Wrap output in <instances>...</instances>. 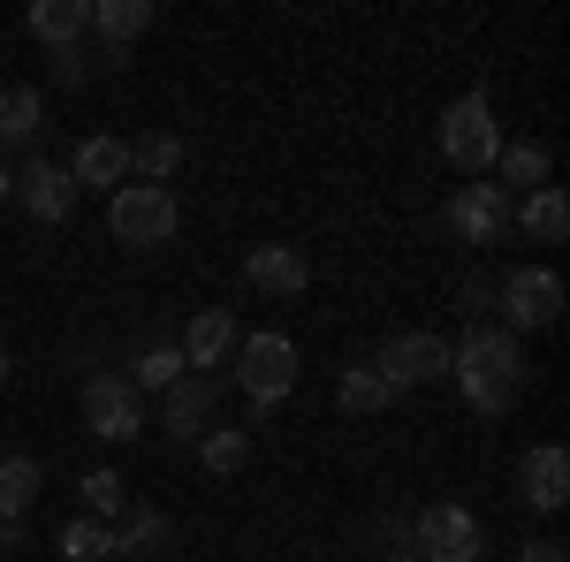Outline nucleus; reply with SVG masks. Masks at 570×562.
Returning <instances> with one entry per match:
<instances>
[{"label":"nucleus","instance_id":"f257e3e1","mask_svg":"<svg viewBox=\"0 0 570 562\" xmlns=\"http://www.w3.org/2000/svg\"><path fill=\"white\" fill-rule=\"evenodd\" d=\"M176 190L168 183H122L115 198H107V228H115V244H130V252H153V244H168L176 236Z\"/></svg>","mask_w":570,"mask_h":562},{"label":"nucleus","instance_id":"f03ea898","mask_svg":"<svg viewBox=\"0 0 570 562\" xmlns=\"http://www.w3.org/2000/svg\"><path fill=\"white\" fill-rule=\"evenodd\" d=\"M494 152H502V122H494V107H487V91H464L449 115H441V160L456 175H472L480 183L494 168Z\"/></svg>","mask_w":570,"mask_h":562},{"label":"nucleus","instance_id":"7ed1b4c3","mask_svg":"<svg viewBox=\"0 0 570 562\" xmlns=\"http://www.w3.org/2000/svg\"><path fill=\"white\" fill-rule=\"evenodd\" d=\"M449 373H456V381H494V388H525V349H518L510 327L472 319L464 343H449Z\"/></svg>","mask_w":570,"mask_h":562},{"label":"nucleus","instance_id":"20e7f679","mask_svg":"<svg viewBox=\"0 0 570 562\" xmlns=\"http://www.w3.org/2000/svg\"><path fill=\"white\" fill-rule=\"evenodd\" d=\"M236 388L252 395V411H274L282 395L297 388V343L289 335H244L236 343Z\"/></svg>","mask_w":570,"mask_h":562},{"label":"nucleus","instance_id":"39448f33","mask_svg":"<svg viewBox=\"0 0 570 562\" xmlns=\"http://www.w3.org/2000/svg\"><path fill=\"white\" fill-rule=\"evenodd\" d=\"M494 304H502V327H510V335H532V327H556L563 282H556L548 266H518V274L494 282Z\"/></svg>","mask_w":570,"mask_h":562},{"label":"nucleus","instance_id":"423d86ee","mask_svg":"<svg viewBox=\"0 0 570 562\" xmlns=\"http://www.w3.org/2000/svg\"><path fill=\"white\" fill-rule=\"evenodd\" d=\"M449 228L487 252V244H502V236L518 228V198H510L502 183H464V190L449 198Z\"/></svg>","mask_w":570,"mask_h":562},{"label":"nucleus","instance_id":"0eeeda50","mask_svg":"<svg viewBox=\"0 0 570 562\" xmlns=\"http://www.w3.org/2000/svg\"><path fill=\"white\" fill-rule=\"evenodd\" d=\"M85 426L99 441H137L145 433V395L130 388V373H91L85 381Z\"/></svg>","mask_w":570,"mask_h":562},{"label":"nucleus","instance_id":"6e6552de","mask_svg":"<svg viewBox=\"0 0 570 562\" xmlns=\"http://www.w3.org/2000/svg\"><path fill=\"white\" fill-rule=\"evenodd\" d=\"M411 540H419V562H480V517L472 510H456V502H434L426 517L411 524Z\"/></svg>","mask_w":570,"mask_h":562},{"label":"nucleus","instance_id":"1a4fd4ad","mask_svg":"<svg viewBox=\"0 0 570 562\" xmlns=\"http://www.w3.org/2000/svg\"><path fill=\"white\" fill-rule=\"evenodd\" d=\"M373 365H381L389 388H426V381H449V343L426 335V327H411V335H395Z\"/></svg>","mask_w":570,"mask_h":562},{"label":"nucleus","instance_id":"9d476101","mask_svg":"<svg viewBox=\"0 0 570 562\" xmlns=\"http://www.w3.org/2000/svg\"><path fill=\"white\" fill-rule=\"evenodd\" d=\"M220 418V381L214 373H183L176 388L160 395V426L176 433V441H206Z\"/></svg>","mask_w":570,"mask_h":562},{"label":"nucleus","instance_id":"9b49d317","mask_svg":"<svg viewBox=\"0 0 570 562\" xmlns=\"http://www.w3.org/2000/svg\"><path fill=\"white\" fill-rule=\"evenodd\" d=\"M236 343H244L236 312H228V304H206V312L183 327V365H190V373H214V365L236 357Z\"/></svg>","mask_w":570,"mask_h":562},{"label":"nucleus","instance_id":"f8f14e48","mask_svg":"<svg viewBox=\"0 0 570 562\" xmlns=\"http://www.w3.org/2000/svg\"><path fill=\"white\" fill-rule=\"evenodd\" d=\"M16 198H23V214L46 220V228L77 214V183H69V168H53V160H31V168L16 175Z\"/></svg>","mask_w":570,"mask_h":562},{"label":"nucleus","instance_id":"ddd939ff","mask_svg":"<svg viewBox=\"0 0 570 562\" xmlns=\"http://www.w3.org/2000/svg\"><path fill=\"white\" fill-rule=\"evenodd\" d=\"M518 494H525L532 510H563L570 502V456L548 441V448H525V464H518Z\"/></svg>","mask_w":570,"mask_h":562},{"label":"nucleus","instance_id":"4468645a","mask_svg":"<svg viewBox=\"0 0 570 562\" xmlns=\"http://www.w3.org/2000/svg\"><path fill=\"white\" fill-rule=\"evenodd\" d=\"M69 183L77 190H122L130 183V145L122 137H85L77 160H69Z\"/></svg>","mask_w":570,"mask_h":562},{"label":"nucleus","instance_id":"2eb2a0df","mask_svg":"<svg viewBox=\"0 0 570 562\" xmlns=\"http://www.w3.org/2000/svg\"><path fill=\"white\" fill-rule=\"evenodd\" d=\"M244 282H252L259 297H297L312 282V266H305V252H289V244H259V252L244 259Z\"/></svg>","mask_w":570,"mask_h":562},{"label":"nucleus","instance_id":"dca6fc26","mask_svg":"<svg viewBox=\"0 0 570 562\" xmlns=\"http://www.w3.org/2000/svg\"><path fill=\"white\" fill-rule=\"evenodd\" d=\"M115 555H122V562H160V555H168V517L130 502L122 524H115Z\"/></svg>","mask_w":570,"mask_h":562},{"label":"nucleus","instance_id":"f3484780","mask_svg":"<svg viewBox=\"0 0 570 562\" xmlns=\"http://www.w3.org/2000/svg\"><path fill=\"white\" fill-rule=\"evenodd\" d=\"M39 137H46L39 85H8L0 91V145H39Z\"/></svg>","mask_w":570,"mask_h":562},{"label":"nucleus","instance_id":"a211bd4d","mask_svg":"<svg viewBox=\"0 0 570 562\" xmlns=\"http://www.w3.org/2000/svg\"><path fill=\"white\" fill-rule=\"evenodd\" d=\"M91 31L107 39V53H130L137 31H153V0H91Z\"/></svg>","mask_w":570,"mask_h":562},{"label":"nucleus","instance_id":"6ab92c4d","mask_svg":"<svg viewBox=\"0 0 570 562\" xmlns=\"http://www.w3.org/2000/svg\"><path fill=\"white\" fill-rule=\"evenodd\" d=\"M46 494L39 456H0V524H23V510Z\"/></svg>","mask_w":570,"mask_h":562},{"label":"nucleus","instance_id":"aec40b11","mask_svg":"<svg viewBox=\"0 0 570 562\" xmlns=\"http://www.w3.org/2000/svg\"><path fill=\"white\" fill-rule=\"evenodd\" d=\"M31 31H39L53 53H61V46H77L91 31V0H39V8H31Z\"/></svg>","mask_w":570,"mask_h":562},{"label":"nucleus","instance_id":"412c9836","mask_svg":"<svg viewBox=\"0 0 570 562\" xmlns=\"http://www.w3.org/2000/svg\"><path fill=\"white\" fill-rule=\"evenodd\" d=\"M494 183H502V190H510V198H518V190H548V145H502V152H494Z\"/></svg>","mask_w":570,"mask_h":562},{"label":"nucleus","instance_id":"4be33fe9","mask_svg":"<svg viewBox=\"0 0 570 562\" xmlns=\"http://www.w3.org/2000/svg\"><path fill=\"white\" fill-rule=\"evenodd\" d=\"M518 228L525 236H540V244H563L570 236V198L548 183V190H532V198H518Z\"/></svg>","mask_w":570,"mask_h":562},{"label":"nucleus","instance_id":"5701e85b","mask_svg":"<svg viewBox=\"0 0 570 562\" xmlns=\"http://www.w3.org/2000/svg\"><path fill=\"white\" fill-rule=\"evenodd\" d=\"M183 168V137H168V130H145L130 145V175L137 183H168V175Z\"/></svg>","mask_w":570,"mask_h":562},{"label":"nucleus","instance_id":"b1692460","mask_svg":"<svg viewBox=\"0 0 570 562\" xmlns=\"http://www.w3.org/2000/svg\"><path fill=\"white\" fill-rule=\"evenodd\" d=\"M395 388L381 381V365H343V411H357V418H373V411H389Z\"/></svg>","mask_w":570,"mask_h":562},{"label":"nucleus","instance_id":"393cba45","mask_svg":"<svg viewBox=\"0 0 570 562\" xmlns=\"http://www.w3.org/2000/svg\"><path fill=\"white\" fill-rule=\"evenodd\" d=\"M183 373H190V365H183V349H168V343H160V349H145V357H137L130 388H137V395H168V388L183 381Z\"/></svg>","mask_w":570,"mask_h":562},{"label":"nucleus","instance_id":"a878e982","mask_svg":"<svg viewBox=\"0 0 570 562\" xmlns=\"http://www.w3.org/2000/svg\"><path fill=\"white\" fill-rule=\"evenodd\" d=\"M77 494H85V517H99V524H115L122 510H130V486L115 472H85L77 479Z\"/></svg>","mask_w":570,"mask_h":562},{"label":"nucleus","instance_id":"bb28decb","mask_svg":"<svg viewBox=\"0 0 570 562\" xmlns=\"http://www.w3.org/2000/svg\"><path fill=\"white\" fill-rule=\"evenodd\" d=\"M107 555H115V524L77 517L69 532H61V562H107Z\"/></svg>","mask_w":570,"mask_h":562},{"label":"nucleus","instance_id":"cd10ccee","mask_svg":"<svg viewBox=\"0 0 570 562\" xmlns=\"http://www.w3.org/2000/svg\"><path fill=\"white\" fill-rule=\"evenodd\" d=\"M198 456H206V472H244L252 464V433L244 426H214L198 441Z\"/></svg>","mask_w":570,"mask_h":562},{"label":"nucleus","instance_id":"c85d7f7f","mask_svg":"<svg viewBox=\"0 0 570 562\" xmlns=\"http://www.w3.org/2000/svg\"><path fill=\"white\" fill-rule=\"evenodd\" d=\"M456 388H464V403H472L480 418H502V411L518 403V388H494V381H456Z\"/></svg>","mask_w":570,"mask_h":562},{"label":"nucleus","instance_id":"c756f323","mask_svg":"<svg viewBox=\"0 0 570 562\" xmlns=\"http://www.w3.org/2000/svg\"><path fill=\"white\" fill-rule=\"evenodd\" d=\"M456 312H464V327H472L480 312H494V282H487V274H464V282H456Z\"/></svg>","mask_w":570,"mask_h":562},{"label":"nucleus","instance_id":"7c9ffc66","mask_svg":"<svg viewBox=\"0 0 570 562\" xmlns=\"http://www.w3.org/2000/svg\"><path fill=\"white\" fill-rule=\"evenodd\" d=\"M85 69H91L85 46H61V53H53V77H61V85H85Z\"/></svg>","mask_w":570,"mask_h":562},{"label":"nucleus","instance_id":"2f4dec72","mask_svg":"<svg viewBox=\"0 0 570 562\" xmlns=\"http://www.w3.org/2000/svg\"><path fill=\"white\" fill-rule=\"evenodd\" d=\"M518 562H570V555H563V540H525Z\"/></svg>","mask_w":570,"mask_h":562},{"label":"nucleus","instance_id":"473e14b6","mask_svg":"<svg viewBox=\"0 0 570 562\" xmlns=\"http://www.w3.org/2000/svg\"><path fill=\"white\" fill-rule=\"evenodd\" d=\"M8 198H16V175H8V160H0V206H8Z\"/></svg>","mask_w":570,"mask_h":562},{"label":"nucleus","instance_id":"72a5a7b5","mask_svg":"<svg viewBox=\"0 0 570 562\" xmlns=\"http://www.w3.org/2000/svg\"><path fill=\"white\" fill-rule=\"evenodd\" d=\"M0 388H8V349H0Z\"/></svg>","mask_w":570,"mask_h":562},{"label":"nucleus","instance_id":"f704fd0d","mask_svg":"<svg viewBox=\"0 0 570 562\" xmlns=\"http://www.w3.org/2000/svg\"><path fill=\"white\" fill-rule=\"evenodd\" d=\"M389 562H419V555H389Z\"/></svg>","mask_w":570,"mask_h":562},{"label":"nucleus","instance_id":"c9c22d12","mask_svg":"<svg viewBox=\"0 0 570 562\" xmlns=\"http://www.w3.org/2000/svg\"><path fill=\"white\" fill-rule=\"evenodd\" d=\"M107 562H122V555H107Z\"/></svg>","mask_w":570,"mask_h":562}]
</instances>
